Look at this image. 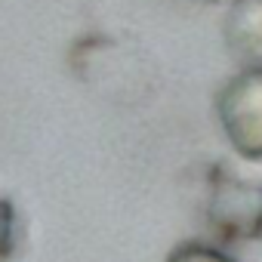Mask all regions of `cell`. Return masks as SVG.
I'll return each instance as SVG.
<instances>
[{
    "label": "cell",
    "mask_w": 262,
    "mask_h": 262,
    "mask_svg": "<svg viewBox=\"0 0 262 262\" xmlns=\"http://www.w3.org/2000/svg\"><path fill=\"white\" fill-rule=\"evenodd\" d=\"M207 222L225 241L262 237V185L216 167L207 198Z\"/></svg>",
    "instance_id": "6da1fadb"
},
{
    "label": "cell",
    "mask_w": 262,
    "mask_h": 262,
    "mask_svg": "<svg viewBox=\"0 0 262 262\" xmlns=\"http://www.w3.org/2000/svg\"><path fill=\"white\" fill-rule=\"evenodd\" d=\"M216 111L231 148L247 161H262V68L231 77L216 99Z\"/></svg>",
    "instance_id": "7a4b0ae2"
},
{
    "label": "cell",
    "mask_w": 262,
    "mask_h": 262,
    "mask_svg": "<svg viewBox=\"0 0 262 262\" xmlns=\"http://www.w3.org/2000/svg\"><path fill=\"white\" fill-rule=\"evenodd\" d=\"M225 40L234 56L262 68V0H237L225 19Z\"/></svg>",
    "instance_id": "3957f363"
},
{
    "label": "cell",
    "mask_w": 262,
    "mask_h": 262,
    "mask_svg": "<svg viewBox=\"0 0 262 262\" xmlns=\"http://www.w3.org/2000/svg\"><path fill=\"white\" fill-rule=\"evenodd\" d=\"M19 213H16V204L0 198V262H10L19 250Z\"/></svg>",
    "instance_id": "277c9868"
},
{
    "label": "cell",
    "mask_w": 262,
    "mask_h": 262,
    "mask_svg": "<svg viewBox=\"0 0 262 262\" xmlns=\"http://www.w3.org/2000/svg\"><path fill=\"white\" fill-rule=\"evenodd\" d=\"M167 262H234V259H231L228 253L210 247V244L188 241V244H179V247L167 256Z\"/></svg>",
    "instance_id": "5b68a950"
}]
</instances>
